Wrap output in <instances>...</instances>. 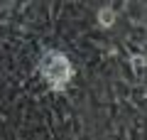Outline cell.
I'll return each mask as SVG.
<instances>
[{
    "label": "cell",
    "instance_id": "obj_2",
    "mask_svg": "<svg viewBox=\"0 0 147 140\" xmlns=\"http://www.w3.org/2000/svg\"><path fill=\"white\" fill-rule=\"evenodd\" d=\"M98 22L103 27H113V22H115V10H113V7H100L98 10Z\"/></svg>",
    "mask_w": 147,
    "mask_h": 140
},
{
    "label": "cell",
    "instance_id": "obj_1",
    "mask_svg": "<svg viewBox=\"0 0 147 140\" xmlns=\"http://www.w3.org/2000/svg\"><path fill=\"white\" fill-rule=\"evenodd\" d=\"M39 71H42V76L47 79V84L54 91H64L66 84L71 81V76H74L71 62H69L66 54H61V52H47L42 57V62H39Z\"/></svg>",
    "mask_w": 147,
    "mask_h": 140
}]
</instances>
